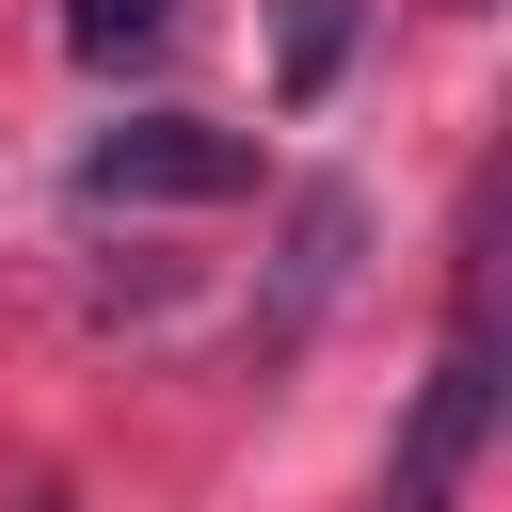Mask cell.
Returning <instances> with one entry per match:
<instances>
[{
    "mask_svg": "<svg viewBox=\"0 0 512 512\" xmlns=\"http://www.w3.org/2000/svg\"><path fill=\"white\" fill-rule=\"evenodd\" d=\"M160 32H176V0H64V64H96V80L144 64Z\"/></svg>",
    "mask_w": 512,
    "mask_h": 512,
    "instance_id": "5b68a950",
    "label": "cell"
},
{
    "mask_svg": "<svg viewBox=\"0 0 512 512\" xmlns=\"http://www.w3.org/2000/svg\"><path fill=\"white\" fill-rule=\"evenodd\" d=\"M224 192H256V144L208 112H128L80 144V208H224Z\"/></svg>",
    "mask_w": 512,
    "mask_h": 512,
    "instance_id": "7a4b0ae2",
    "label": "cell"
},
{
    "mask_svg": "<svg viewBox=\"0 0 512 512\" xmlns=\"http://www.w3.org/2000/svg\"><path fill=\"white\" fill-rule=\"evenodd\" d=\"M352 32H368V0H288V16H272V80H288V96H336Z\"/></svg>",
    "mask_w": 512,
    "mask_h": 512,
    "instance_id": "277c9868",
    "label": "cell"
},
{
    "mask_svg": "<svg viewBox=\"0 0 512 512\" xmlns=\"http://www.w3.org/2000/svg\"><path fill=\"white\" fill-rule=\"evenodd\" d=\"M480 432H496V304H480V272H464V304H448V352H432V384H416V416H400L384 512H464V464H480Z\"/></svg>",
    "mask_w": 512,
    "mask_h": 512,
    "instance_id": "6da1fadb",
    "label": "cell"
},
{
    "mask_svg": "<svg viewBox=\"0 0 512 512\" xmlns=\"http://www.w3.org/2000/svg\"><path fill=\"white\" fill-rule=\"evenodd\" d=\"M352 240H368V208H352V176H304V192H288V272H272V320H256V368L320 336V304L352 288Z\"/></svg>",
    "mask_w": 512,
    "mask_h": 512,
    "instance_id": "3957f363",
    "label": "cell"
}]
</instances>
